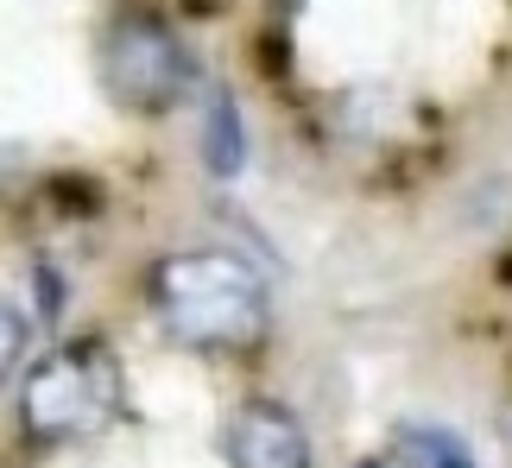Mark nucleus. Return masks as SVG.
<instances>
[{
    "label": "nucleus",
    "instance_id": "7ed1b4c3",
    "mask_svg": "<svg viewBox=\"0 0 512 468\" xmlns=\"http://www.w3.org/2000/svg\"><path fill=\"white\" fill-rule=\"evenodd\" d=\"M95 70L127 114H171L190 95V51L152 7H121L108 19Z\"/></svg>",
    "mask_w": 512,
    "mask_h": 468
},
{
    "label": "nucleus",
    "instance_id": "f03ea898",
    "mask_svg": "<svg viewBox=\"0 0 512 468\" xmlns=\"http://www.w3.org/2000/svg\"><path fill=\"white\" fill-rule=\"evenodd\" d=\"M121 418V361L102 342H64L26 367L19 386V424L32 437H95Z\"/></svg>",
    "mask_w": 512,
    "mask_h": 468
},
{
    "label": "nucleus",
    "instance_id": "20e7f679",
    "mask_svg": "<svg viewBox=\"0 0 512 468\" xmlns=\"http://www.w3.org/2000/svg\"><path fill=\"white\" fill-rule=\"evenodd\" d=\"M228 462L234 468H310V437L291 405L247 399L228 418Z\"/></svg>",
    "mask_w": 512,
    "mask_h": 468
},
{
    "label": "nucleus",
    "instance_id": "423d86ee",
    "mask_svg": "<svg viewBox=\"0 0 512 468\" xmlns=\"http://www.w3.org/2000/svg\"><path fill=\"white\" fill-rule=\"evenodd\" d=\"M26 336H32L26 310H19V304L7 298V291H0V380H13L19 355H26Z\"/></svg>",
    "mask_w": 512,
    "mask_h": 468
},
{
    "label": "nucleus",
    "instance_id": "0eeeda50",
    "mask_svg": "<svg viewBox=\"0 0 512 468\" xmlns=\"http://www.w3.org/2000/svg\"><path fill=\"white\" fill-rule=\"evenodd\" d=\"M361 468H437V456L424 450L418 437H405L399 450H386V456H373V462H361Z\"/></svg>",
    "mask_w": 512,
    "mask_h": 468
},
{
    "label": "nucleus",
    "instance_id": "39448f33",
    "mask_svg": "<svg viewBox=\"0 0 512 468\" xmlns=\"http://www.w3.org/2000/svg\"><path fill=\"white\" fill-rule=\"evenodd\" d=\"M203 159L215 178H234L247 159V146H241V108H234V95L228 89H215L209 95V133H203Z\"/></svg>",
    "mask_w": 512,
    "mask_h": 468
},
{
    "label": "nucleus",
    "instance_id": "f257e3e1",
    "mask_svg": "<svg viewBox=\"0 0 512 468\" xmlns=\"http://www.w3.org/2000/svg\"><path fill=\"white\" fill-rule=\"evenodd\" d=\"M159 323L190 348H253L266 336V279L228 247L171 253L152 272Z\"/></svg>",
    "mask_w": 512,
    "mask_h": 468
}]
</instances>
